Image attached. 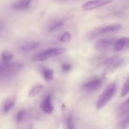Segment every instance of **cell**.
<instances>
[{
    "label": "cell",
    "instance_id": "cell-12",
    "mask_svg": "<svg viewBox=\"0 0 129 129\" xmlns=\"http://www.w3.org/2000/svg\"><path fill=\"white\" fill-rule=\"evenodd\" d=\"M33 0H17L12 4V8L17 11H25L31 7Z\"/></svg>",
    "mask_w": 129,
    "mask_h": 129
},
{
    "label": "cell",
    "instance_id": "cell-8",
    "mask_svg": "<svg viewBox=\"0 0 129 129\" xmlns=\"http://www.w3.org/2000/svg\"><path fill=\"white\" fill-rule=\"evenodd\" d=\"M117 39L115 37L102 39L98 40L94 44V48L100 52H105L113 47Z\"/></svg>",
    "mask_w": 129,
    "mask_h": 129
},
{
    "label": "cell",
    "instance_id": "cell-3",
    "mask_svg": "<svg viewBox=\"0 0 129 129\" xmlns=\"http://www.w3.org/2000/svg\"><path fill=\"white\" fill-rule=\"evenodd\" d=\"M122 25L120 23L110 24V25L102 26L91 30L87 34V38L89 40L96 39L102 35H108L117 32L121 30Z\"/></svg>",
    "mask_w": 129,
    "mask_h": 129
},
{
    "label": "cell",
    "instance_id": "cell-24",
    "mask_svg": "<svg viewBox=\"0 0 129 129\" xmlns=\"http://www.w3.org/2000/svg\"><path fill=\"white\" fill-rule=\"evenodd\" d=\"M72 65L69 63H65L62 64L61 66V70L64 73H68L72 69Z\"/></svg>",
    "mask_w": 129,
    "mask_h": 129
},
{
    "label": "cell",
    "instance_id": "cell-19",
    "mask_svg": "<svg viewBox=\"0 0 129 129\" xmlns=\"http://www.w3.org/2000/svg\"><path fill=\"white\" fill-rule=\"evenodd\" d=\"M44 89V86L41 84H37L33 86L28 92V96L30 98H34L37 96Z\"/></svg>",
    "mask_w": 129,
    "mask_h": 129
},
{
    "label": "cell",
    "instance_id": "cell-15",
    "mask_svg": "<svg viewBox=\"0 0 129 129\" xmlns=\"http://www.w3.org/2000/svg\"><path fill=\"white\" fill-rule=\"evenodd\" d=\"M40 73L42 76L44 80L47 82L52 81L54 78V72L52 69H50L47 67L42 66L40 68Z\"/></svg>",
    "mask_w": 129,
    "mask_h": 129
},
{
    "label": "cell",
    "instance_id": "cell-18",
    "mask_svg": "<svg viewBox=\"0 0 129 129\" xmlns=\"http://www.w3.org/2000/svg\"><path fill=\"white\" fill-rule=\"evenodd\" d=\"M1 62L8 64L11 63L13 59V54L9 50H4L1 52Z\"/></svg>",
    "mask_w": 129,
    "mask_h": 129
},
{
    "label": "cell",
    "instance_id": "cell-21",
    "mask_svg": "<svg viewBox=\"0 0 129 129\" xmlns=\"http://www.w3.org/2000/svg\"><path fill=\"white\" fill-rule=\"evenodd\" d=\"M67 129H75V123L73 115L72 114L68 115L66 118Z\"/></svg>",
    "mask_w": 129,
    "mask_h": 129
},
{
    "label": "cell",
    "instance_id": "cell-20",
    "mask_svg": "<svg viewBox=\"0 0 129 129\" xmlns=\"http://www.w3.org/2000/svg\"><path fill=\"white\" fill-rule=\"evenodd\" d=\"M119 129H127L129 127V113L124 116V118L118 125Z\"/></svg>",
    "mask_w": 129,
    "mask_h": 129
},
{
    "label": "cell",
    "instance_id": "cell-26",
    "mask_svg": "<svg viewBox=\"0 0 129 129\" xmlns=\"http://www.w3.org/2000/svg\"><path fill=\"white\" fill-rule=\"evenodd\" d=\"M59 1H73V0H59Z\"/></svg>",
    "mask_w": 129,
    "mask_h": 129
},
{
    "label": "cell",
    "instance_id": "cell-4",
    "mask_svg": "<svg viewBox=\"0 0 129 129\" xmlns=\"http://www.w3.org/2000/svg\"><path fill=\"white\" fill-rule=\"evenodd\" d=\"M124 59L123 57L120 55H114L110 57L104 58L99 66L104 67L105 70L103 72V75H107L118 69L122 65Z\"/></svg>",
    "mask_w": 129,
    "mask_h": 129
},
{
    "label": "cell",
    "instance_id": "cell-2",
    "mask_svg": "<svg viewBox=\"0 0 129 129\" xmlns=\"http://www.w3.org/2000/svg\"><path fill=\"white\" fill-rule=\"evenodd\" d=\"M117 84L116 82L110 83L105 89H104L102 94L98 97V100L96 103V108L98 110H102L104 108L113 98L115 94L117 92Z\"/></svg>",
    "mask_w": 129,
    "mask_h": 129
},
{
    "label": "cell",
    "instance_id": "cell-14",
    "mask_svg": "<svg viewBox=\"0 0 129 129\" xmlns=\"http://www.w3.org/2000/svg\"><path fill=\"white\" fill-rule=\"evenodd\" d=\"M129 46V39L127 37H122L117 39L113 45V49L115 52L122 51L127 47Z\"/></svg>",
    "mask_w": 129,
    "mask_h": 129
},
{
    "label": "cell",
    "instance_id": "cell-6",
    "mask_svg": "<svg viewBox=\"0 0 129 129\" xmlns=\"http://www.w3.org/2000/svg\"><path fill=\"white\" fill-rule=\"evenodd\" d=\"M104 78L102 77L92 78L83 83L82 85V89L86 92L96 91L102 87L104 82Z\"/></svg>",
    "mask_w": 129,
    "mask_h": 129
},
{
    "label": "cell",
    "instance_id": "cell-9",
    "mask_svg": "<svg viewBox=\"0 0 129 129\" xmlns=\"http://www.w3.org/2000/svg\"><path fill=\"white\" fill-rule=\"evenodd\" d=\"M40 108L42 112L46 114L50 115L54 112L53 96L52 94H47L42 100Z\"/></svg>",
    "mask_w": 129,
    "mask_h": 129
},
{
    "label": "cell",
    "instance_id": "cell-13",
    "mask_svg": "<svg viewBox=\"0 0 129 129\" xmlns=\"http://www.w3.org/2000/svg\"><path fill=\"white\" fill-rule=\"evenodd\" d=\"M16 103V96H11L6 98L3 103L1 110L4 114H7L13 108L15 107Z\"/></svg>",
    "mask_w": 129,
    "mask_h": 129
},
{
    "label": "cell",
    "instance_id": "cell-25",
    "mask_svg": "<svg viewBox=\"0 0 129 129\" xmlns=\"http://www.w3.org/2000/svg\"><path fill=\"white\" fill-rule=\"evenodd\" d=\"M20 129H33V125L32 124L27 125L26 126H25V127H22V128Z\"/></svg>",
    "mask_w": 129,
    "mask_h": 129
},
{
    "label": "cell",
    "instance_id": "cell-10",
    "mask_svg": "<svg viewBox=\"0 0 129 129\" xmlns=\"http://www.w3.org/2000/svg\"><path fill=\"white\" fill-rule=\"evenodd\" d=\"M66 22V18L65 17L56 18L51 20L48 23L47 26V30L49 32L56 31L62 26H64Z\"/></svg>",
    "mask_w": 129,
    "mask_h": 129
},
{
    "label": "cell",
    "instance_id": "cell-11",
    "mask_svg": "<svg viewBox=\"0 0 129 129\" xmlns=\"http://www.w3.org/2000/svg\"><path fill=\"white\" fill-rule=\"evenodd\" d=\"M42 47V44L39 42H31L23 44L20 47V50L21 52L29 53L35 51Z\"/></svg>",
    "mask_w": 129,
    "mask_h": 129
},
{
    "label": "cell",
    "instance_id": "cell-16",
    "mask_svg": "<svg viewBox=\"0 0 129 129\" xmlns=\"http://www.w3.org/2000/svg\"><path fill=\"white\" fill-rule=\"evenodd\" d=\"M129 113V98L122 103L117 109V115L123 117Z\"/></svg>",
    "mask_w": 129,
    "mask_h": 129
},
{
    "label": "cell",
    "instance_id": "cell-23",
    "mask_svg": "<svg viewBox=\"0 0 129 129\" xmlns=\"http://www.w3.org/2000/svg\"><path fill=\"white\" fill-rule=\"evenodd\" d=\"M59 40L60 42H68L70 41L71 39V35L68 31H66L62 34L59 37Z\"/></svg>",
    "mask_w": 129,
    "mask_h": 129
},
{
    "label": "cell",
    "instance_id": "cell-7",
    "mask_svg": "<svg viewBox=\"0 0 129 129\" xmlns=\"http://www.w3.org/2000/svg\"><path fill=\"white\" fill-rule=\"evenodd\" d=\"M113 0H89L82 5L81 8L84 11H89L100 8L108 4L111 3Z\"/></svg>",
    "mask_w": 129,
    "mask_h": 129
},
{
    "label": "cell",
    "instance_id": "cell-22",
    "mask_svg": "<svg viewBox=\"0 0 129 129\" xmlns=\"http://www.w3.org/2000/svg\"><path fill=\"white\" fill-rule=\"evenodd\" d=\"M129 93V76L128 78L126 79L125 82L123 84V87L122 89V92H121V96L123 98L126 95H127Z\"/></svg>",
    "mask_w": 129,
    "mask_h": 129
},
{
    "label": "cell",
    "instance_id": "cell-17",
    "mask_svg": "<svg viewBox=\"0 0 129 129\" xmlns=\"http://www.w3.org/2000/svg\"><path fill=\"white\" fill-rule=\"evenodd\" d=\"M31 112L27 110H22L17 113L16 115V121L17 123H21L30 117Z\"/></svg>",
    "mask_w": 129,
    "mask_h": 129
},
{
    "label": "cell",
    "instance_id": "cell-1",
    "mask_svg": "<svg viewBox=\"0 0 129 129\" xmlns=\"http://www.w3.org/2000/svg\"><path fill=\"white\" fill-rule=\"evenodd\" d=\"M23 64L20 62H11L5 64L1 62L0 64V82L8 83L22 71Z\"/></svg>",
    "mask_w": 129,
    "mask_h": 129
},
{
    "label": "cell",
    "instance_id": "cell-5",
    "mask_svg": "<svg viewBox=\"0 0 129 129\" xmlns=\"http://www.w3.org/2000/svg\"><path fill=\"white\" fill-rule=\"evenodd\" d=\"M66 52V49L62 47H52L46 50L38 52L32 56L33 61L42 62L47 60L49 58L54 57L64 54Z\"/></svg>",
    "mask_w": 129,
    "mask_h": 129
}]
</instances>
